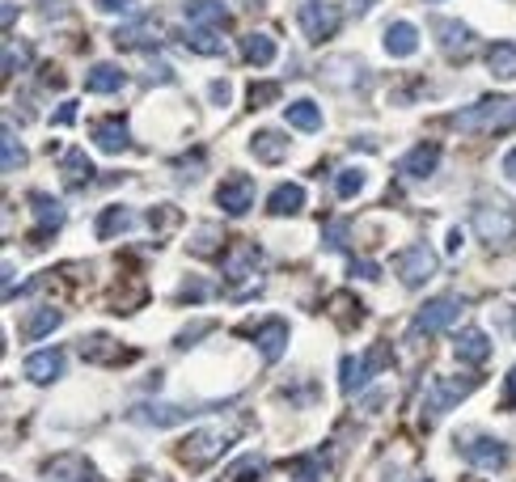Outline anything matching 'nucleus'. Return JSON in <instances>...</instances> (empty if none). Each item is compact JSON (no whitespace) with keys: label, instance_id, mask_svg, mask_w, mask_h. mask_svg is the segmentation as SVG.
<instances>
[{"label":"nucleus","instance_id":"1","mask_svg":"<svg viewBox=\"0 0 516 482\" xmlns=\"http://www.w3.org/2000/svg\"><path fill=\"white\" fill-rule=\"evenodd\" d=\"M470 220H474V233L487 241V245H503V241L516 237V211H512V203L500 199L495 191H483V195L474 199Z\"/></svg>","mask_w":516,"mask_h":482},{"label":"nucleus","instance_id":"2","mask_svg":"<svg viewBox=\"0 0 516 482\" xmlns=\"http://www.w3.org/2000/svg\"><path fill=\"white\" fill-rule=\"evenodd\" d=\"M453 127L458 132H500V127H516V102L508 98H483L470 110H458L453 115Z\"/></svg>","mask_w":516,"mask_h":482},{"label":"nucleus","instance_id":"3","mask_svg":"<svg viewBox=\"0 0 516 482\" xmlns=\"http://www.w3.org/2000/svg\"><path fill=\"white\" fill-rule=\"evenodd\" d=\"M466 314V301L461 297H436V301H428L419 314H415L411 322V339H424V334H441L449 331L458 317Z\"/></svg>","mask_w":516,"mask_h":482},{"label":"nucleus","instance_id":"4","mask_svg":"<svg viewBox=\"0 0 516 482\" xmlns=\"http://www.w3.org/2000/svg\"><path fill=\"white\" fill-rule=\"evenodd\" d=\"M296 22H301V30L310 43H326L330 34L339 30V4H330V0H301V9H296Z\"/></svg>","mask_w":516,"mask_h":482},{"label":"nucleus","instance_id":"5","mask_svg":"<svg viewBox=\"0 0 516 482\" xmlns=\"http://www.w3.org/2000/svg\"><path fill=\"white\" fill-rule=\"evenodd\" d=\"M478 385V377H436L428 385V398H424V410H428V419L436 415H449V410L458 407L461 398Z\"/></svg>","mask_w":516,"mask_h":482},{"label":"nucleus","instance_id":"6","mask_svg":"<svg viewBox=\"0 0 516 482\" xmlns=\"http://www.w3.org/2000/svg\"><path fill=\"white\" fill-rule=\"evenodd\" d=\"M394 267H398V280L407 288H424L432 275H436V250L424 245V241H415V245H407V250L398 254Z\"/></svg>","mask_w":516,"mask_h":482},{"label":"nucleus","instance_id":"7","mask_svg":"<svg viewBox=\"0 0 516 482\" xmlns=\"http://www.w3.org/2000/svg\"><path fill=\"white\" fill-rule=\"evenodd\" d=\"M224 440H229V432H221V427L195 432V436H187L178 444V461H187V466H212L224 452Z\"/></svg>","mask_w":516,"mask_h":482},{"label":"nucleus","instance_id":"8","mask_svg":"<svg viewBox=\"0 0 516 482\" xmlns=\"http://www.w3.org/2000/svg\"><path fill=\"white\" fill-rule=\"evenodd\" d=\"M385 364H389V347H377V351H364V356H360V360H355V356H347V360L339 364V377H343V390L347 393H355L360 390V385H364V381L369 377H377V373H381Z\"/></svg>","mask_w":516,"mask_h":482},{"label":"nucleus","instance_id":"9","mask_svg":"<svg viewBox=\"0 0 516 482\" xmlns=\"http://www.w3.org/2000/svg\"><path fill=\"white\" fill-rule=\"evenodd\" d=\"M436 47L444 56H470L474 51V30L466 22H453V17H436Z\"/></svg>","mask_w":516,"mask_h":482},{"label":"nucleus","instance_id":"10","mask_svg":"<svg viewBox=\"0 0 516 482\" xmlns=\"http://www.w3.org/2000/svg\"><path fill=\"white\" fill-rule=\"evenodd\" d=\"M461 452L470 457L478 469H503L508 466V444L503 440H491V436H466V444H461Z\"/></svg>","mask_w":516,"mask_h":482},{"label":"nucleus","instance_id":"11","mask_svg":"<svg viewBox=\"0 0 516 482\" xmlns=\"http://www.w3.org/2000/svg\"><path fill=\"white\" fill-rule=\"evenodd\" d=\"M51 482H102L98 478V469L89 466L85 457H76V452H68V457H56V461H47L43 469Z\"/></svg>","mask_w":516,"mask_h":482},{"label":"nucleus","instance_id":"12","mask_svg":"<svg viewBox=\"0 0 516 482\" xmlns=\"http://www.w3.org/2000/svg\"><path fill=\"white\" fill-rule=\"evenodd\" d=\"M258 267H263V250H258L254 241H237V250L229 254V263H224V275H229L233 284H241V280H254Z\"/></svg>","mask_w":516,"mask_h":482},{"label":"nucleus","instance_id":"13","mask_svg":"<svg viewBox=\"0 0 516 482\" xmlns=\"http://www.w3.org/2000/svg\"><path fill=\"white\" fill-rule=\"evenodd\" d=\"M216 203H221L229 216H246V211H250V203H254V182L246 178V174L229 178L221 191H216Z\"/></svg>","mask_w":516,"mask_h":482},{"label":"nucleus","instance_id":"14","mask_svg":"<svg viewBox=\"0 0 516 482\" xmlns=\"http://www.w3.org/2000/svg\"><path fill=\"white\" fill-rule=\"evenodd\" d=\"M441 166V144H432V140H419L407 157H402V174H411V178H432Z\"/></svg>","mask_w":516,"mask_h":482},{"label":"nucleus","instance_id":"15","mask_svg":"<svg viewBox=\"0 0 516 482\" xmlns=\"http://www.w3.org/2000/svg\"><path fill=\"white\" fill-rule=\"evenodd\" d=\"M305 203H310L305 186H301V182H284V186H275V191H271V199H267V211H271V216H296Z\"/></svg>","mask_w":516,"mask_h":482},{"label":"nucleus","instance_id":"16","mask_svg":"<svg viewBox=\"0 0 516 482\" xmlns=\"http://www.w3.org/2000/svg\"><path fill=\"white\" fill-rule=\"evenodd\" d=\"M93 144L102 152H127V144H132L127 119H98L93 123Z\"/></svg>","mask_w":516,"mask_h":482},{"label":"nucleus","instance_id":"17","mask_svg":"<svg viewBox=\"0 0 516 482\" xmlns=\"http://www.w3.org/2000/svg\"><path fill=\"white\" fill-rule=\"evenodd\" d=\"M59 373H64V351H34V356H26V377L34 385H51Z\"/></svg>","mask_w":516,"mask_h":482},{"label":"nucleus","instance_id":"18","mask_svg":"<svg viewBox=\"0 0 516 482\" xmlns=\"http://www.w3.org/2000/svg\"><path fill=\"white\" fill-rule=\"evenodd\" d=\"M453 356L461 364H487L491 360V339L487 331H461L458 343H453Z\"/></svg>","mask_w":516,"mask_h":482},{"label":"nucleus","instance_id":"19","mask_svg":"<svg viewBox=\"0 0 516 482\" xmlns=\"http://www.w3.org/2000/svg\"><path fill=\"white\" fill-rule=\"evenodd\" d=\"M385 51L394 56V60H407L419 51V30H415L411 22H394L389 30H385Z\"/></svg>","mask_w":516,"mask_h":482},{"label":"nucleus","instance_id":"20","mask_svg":"<svg viewBox=\"0 0 516 482\" xmlns=\"http://www.w3.org/2000/svg\"><path fill=\"white\" fill-rule=\"evenodd\" d=\"M195 415H199V410H191V407H136L132 419L148 423V427H174V423H187V419H195Z\"/></svg>","mask_w":516,"mask_h":482},{"label":"nucleus","instance_id":"21","mask_svg":"<svg viewBox=\"0 0 516 482\" xmlns=\"http://www.w3.org/2000/svg\"><path fill=\"white\" fill-rule=\"evenodd\" d=\"M30 208H34V216H39V225H43V233H56L64 220H68V208L59 203V199L43 195V191H34L30 195Z\"/></svg>","mask_w":516,"mask_h":482},{"label":"nucleus","instance_id":"22","mask_svg":"<svg viewBox=\"0 0 516 482\" xmlns=\"http://www.w3.org/2000/svg\"><path fill=\"white\" fill-rule=\"evenodd\" d=\"M254 343H258V351H263V360H280V356H284V343H288V322H284V317L267 322L263 331L254 334Z\"/></svg>","mask_w":516,"mask_h":482},{"label":"nucleus","instance_id":"23","mask_svg":"<svg viewBox=\"0 0 516 482\" xmlns=\"http://www.w3.org/2000/svg\"><path fill=\"white\" fill-rule=\"evenodd\" d=\"M123 85H127V76H123L118 64H98V68H89V76H85L89 93H118Z\"/></svg>","mask_w":516,"mask_h":482},{"label":"nucleus","instance_id":"24","mask_svg":"<svg viewBox=\"0 0 516 482\" xmlns=\"http://www.w3.org/2000/svg\"><path fill=\"white\" fill-rule=\"evenodd\" d=\"M187 22L191 26H224L229 22V9H224L221 0H187Z\"/></svg>","mask_w":516,"mask_h":482},{"label":"nucleus","instance_id":"25","mask_svg":"<svg viewBox=\"0 0 516 482\" xmlns=\"http://www.w3.org/2000/svg\"><path fill=\"white\" fill-rule=\"evenodd\" d=\"M162 39V22H132V26H118L115 30V43L118 47H148V43H157Z\"/></svg>","mask_w":516,"mask_h":482},{"label":"nucleus","instance_id":"26","mask_svg":"<svg viewBox=\"0 0 516 482\" xmlns=\"http://www.w3.org/2000/svg\"><path fill=\"white\" fill-rule=\"evenodd\" d=\"M322 81H326V85H335V90H352V85L364 81L360 60H330V64H322Z\"/></svg>","mask_w":516,"mask_h":482},{"label":"nucleus","instance_id":"27","mask_svg":"<svg viewBox=\"0 0 516 482\" xmlns=\"http://www.w3.org/2000/svg\"><path fill=\"white\" fill-rule=\"evenodd\" d=\"M284 115H288V123L301 127V132H322V110H318V102H310V98L288 102L284 106Z\"/></svg>","mask_w":516,"mask_h":482},{"label":"nucleus","instance_id":"28","mask_svg":"<svg viewBox=\"0 0 516 482\" xmlns=\"http://www.w3.org/2000/svg\"><path fill=\"white\" fill-rule=\"evenodd\" d=\"M64 182H68V191H85L93 182V166L81 149H68V157H64Z\"/></svg>","mask_w":516,"mask_h":482},{"label":"nucleus","instance_id":"29","mask_svg":"<svg viewBox=\"0 0 516 482\" xmlns=\"http://www.w3.org/2000/svg\"><path fill=\"white\" fill-rule=\"evenodd\" d=\"M250 152L258 161H284L288 157V140H284V132H254Z\"/></svg>","mask_w":516,"mask_h":482},{"label":"nucleus","instance_id":"30","mask_svg":"<svg viewBox=\"0 0 516 482\" xmlns=\"http://www.w3.org/2000/svg\"><path fill=\"white\" fill-rule=\"evenodd\" d=\"M275 51H280V47H275L271 34H246V39H241V56H246V64H258V68H263V64L275 60Z\"/></svg>","mask_w":516,"mask_h":482},{"label":"nucleus","instance_id":"31","mask_svg":"<svg viewBox=\"0 0 516 482\" xmlns=\"http://www.w3.org/2000/svg\"><path fill=\"white\" fill-rule=\"evenodd\" d=\"M64 322V309H56V305H43V309H34V314L26 317V339H43V334H51Z\"/></svg>","mask_w":516,"mask_h":482},{"label":"nucleus","instance_id":"32","mask_svg":"<svg viewBox=\"0 0 516 482\" xmlns=\"http://www.w3.org/2000/svg\"><path fill=\"white\" fill-rule=\"evenodd\" d=\"M487 68H491V76L512 81V76H516V47L512 43H495L487 51Z\"/></svg>","mask_w":516,"mask_h":482},{"label":"nucleus","instance_id":"33","mask_svg":"<svg viewBox=\"0 0 516 482\" xmlns=\"http://www.w3.org/2000/svg\"><path fill=\"white\" fill-rule=\"evenodd\" d=\"M263 474H267V457H263V452H246L241 461L229 466V478H224V482H258Z\"/></svg>","mask_w":516,"mask_h":482},{"label":"nucleus","instance_id":"34","mask_svg":"<svg viewBox=\"0 0 516 482\" xmlns=\"http://www.w3.org/2000/svg\"><path fill=\"white\" fill-rule=\"evenodd\" d=\"M132 225H136V211L132 208H106L102 220H98V237L110 241L115 233H123V228H132Z\"/></svg>","mask_w":516,"mask_h":482},{"label":"nucleus","instance_id":"35","mask_svg":"<svg viewBox=\"0 0 516 482\" xmlns=\"http://www.w3.org/2000/svg\"><path fill=\"white\" fill-rule=\"evenodd\" d=\"M182 39H187L191 51H204V56H221V51H224V43L216 39V30H207V26H191Z\"/></svg>","mask_w":516,"mask_h":482},{"label":"nucleus","instance_id":"36","mask_svg":"<svg viewBox=\"0 0 516 482\" xmlns=\"http://www.w3.org/2000/svg\"><path fill=\"white\" fill-rule=\"evenodd\" d=\"M364 182H369V174H364V169L347 166L339 178H335V195H339V199H355L360 191H364Z\"/></svg>","mask_w":516,"mask_h":482},{"label":"nucleus","instance_id":"37","mask_svg":"<svg viewBox=\"0 0 516 482\" xmlns=\"http://www.w3.org/2000/svg\"><path fill=\"white\" fill-rule=\"evenodd\" d=\"M0 149H4V161H0L4 174H17V169L26 166V152H22V144H17L13 132H4V136H0Z\"/></svg>","mask_w":516,"mask_h":482},{"label":"nucleus","instance_id":"38","mask_svg":"<svg viewBox=\"0 0 516 482\" xmlns=\"http://www.w3.org/2000/svg\"><path fill=\"white\" fill-rule=\"evenodd\" d=\"M221 237H224V233L216 225H204L199 233H195V241H191V254H216Z\"/></svg>","mask_w":516,"mask_h":482},{"label":"nucleus","instance_id":"39","mask_svg":"<svg viewBox=\"0 0 516 482\" xmlns=\"http://www.w3.org/2000/svg\"><path fill=\"white\" fill-rule=\"evenodd\" d=\"M347 225H335V220H326V245H330V250H339V245H347Z\"/></svg>","mask_w":516,"mask_h":482},{"label":"nucleus","instance_id":"40","mask_svg":"<svg viewBox=\"0 0 516 482\" xmlns=\"http://www.w3.org/2000/svg\"><path fill=\"white\" fill-rule=\"evenodd\" d=\"M207 98L216 106H229V81H212V85H207Z\"/></svg>","mask_w":516,"mask_h":482},{"label":"nucleus","instance_id":"41","mask_svg":"<svg viewBox=\"0 0 516 482\" xmlns=\"http://www.w3.org/2000/svg\"><path fill=\"white\" fill-rule=\"evenodd\" d=\"M352 275H360V280H377V263H364V258H352Z\"/></svg>","mask_w":516,"mask_h":482},{"label":"nucleus","instance_id":"42","mask_svg":"<svg viewBox=\"0 0 516 482\" xmlns=\"http://www.w3.org/2000/svg\"><path fill=\"white\" fill-rule=\"evenodd\" d=\"M267 98H280V85H254V93H250V110L258 102H267Z\"/></svg>","mask_w":516,"mask_h":482},{"label":"nucleus","instance_id":"43","mask_svg":"<svg viewBox=\"0 0 516 482\" xmlns=\"http://www.w3.org/2000/svg\"><path fill=\"white\" fill-rule=\"evenodd\" d=\"M51 123H56V127H64V123H76V102H64L56 110V115H51Z\"/></svg>","mask_w":516,"mask_h":482},{"label":"nucleus","instance_id":"44","mask_svg":"<svg viewBox=\"0 0 516 482\" xmlns=\"http://www.w3.org/2000/svg\"><path fill=\"white\" fill-rule=\"evenodd\" d=\"M136 0H98V9L102 13H123V9H132Z\"/></svg>","mask_w":516,"mask_h":482},{"label":"nucleus","instance_id":"45","mask_svg":"<svg viewBox=\"0 0 516 482\" xmlns=\"http://www.w3.org/2000/svg\"><path fill=\"white\" fill-rule=\"evenodd\" d=\"M347 4V13H355V17H364L369 9H377V0H343Z\"/></svg>","mask_w":516,"mask_h":482},{"label":"nucleus","instance_id":"46","mask_svg":"<svg viewBox=\"0 0 516 482\" xmlns=\"http://www.w3.org/2000/svg\"><path fill=\"white\" fill-rule=\"evenodd\" d=\"M182 297H212V284H187V292H182Z\"/></svg>","mask_w":516,"mask_h":482},{"label":"nucleus","instance_id":"47","mask_svg":"<svg viewBox=\"0 0 516 482\" xmlns=\"http://www.w3.org/2000/svg\"><path fill=\"white\" fill-rule=\"evenodd\" d=\"M503 398H508V407H516V368L508 373V385H503Z\"/></svg>","mask_w":516,"mask_h":482},{"label":"nucleus","instance_id":"48","mask_svg":"<svg viewBox=\"0 0 516 482\" xmlns=\"http://www.w3.org/2000/svg\"><path fill=\"white\" fill-rule=\"evenodd\" d=\"M503 174H508V178L516 182V149L508 152V157H503Z\"/></svg>","mask_w":516,"mask_h":482},{"label":"nucleus","instance_id":"49","mask_svg":"<svg viewBox=\"0 0 516 482\" xmlns=\"http://www.w3.org/2000/svg\"><path fill=\"white\" fill-rule=\"evenodd\" d=\"M13 17H17V9H13V0H4V17H0V22H4V30H9V26H13Z\"/></svg>","mask_w":516,"mask_h":482},{"label":"nucleus","instance_id":"50","mask_svg":"<svg viewBox=\"0 0 516 482\" xmlns=\"http://www.w3.org/2000/svg\"><path fill=\"white\" fill-rule=\"evenodd\" d=\"M461 250V228H453V233H449V254H458Z\"/></svg>","mask_w":516,"mask_h":482},{"label":"nucleus","instance_id":"51","mask_svg":"<svg viewBox=\"0 0 516 482\" xmlns=\"http://www.w3.org/2000/svg\"><path fill=\"white\" fill-rule=\"evenodd\" d=\"M432 4H436V0H432Z\"/></svg>","mask_w":516,"mask_h":482}]
</instances>
